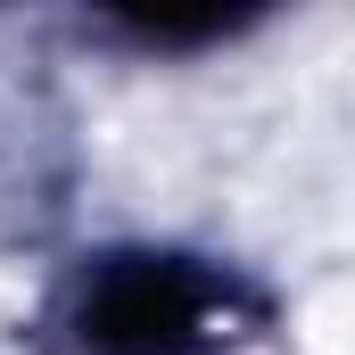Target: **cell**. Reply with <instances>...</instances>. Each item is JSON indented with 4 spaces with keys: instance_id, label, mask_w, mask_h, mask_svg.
Instances as JSON below:
<instances>
[{
    "instance_id": "1",
    "label": "cell",
    "mask_w": 355,
    "mask_h": 355,
    "mask_svg": "<svg viewBox=\"0 0 355 355\" xmlns=\"http://www.w3.org/2000/svg\"><path fill=\"white\" fill-rule=\"evenodd\" d=\"M272 322V297L240 265L190 248H99L58 281V355H232Z\"/></svg>"
}]
</instances>
